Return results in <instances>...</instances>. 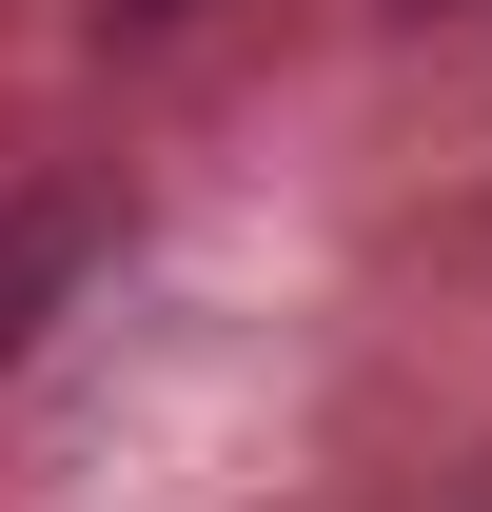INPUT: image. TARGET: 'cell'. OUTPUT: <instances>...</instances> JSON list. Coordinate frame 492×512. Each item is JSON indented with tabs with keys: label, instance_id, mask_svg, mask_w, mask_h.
I'll return each instance as SVG.
<instances>
[{
	"label": "cell",
	"instance_id": "cell-1",
	"mask_svg": "<svg viewBox=\"0 0 492 512\" xmlns=\"http://www.w3.org/2000/svg\"><path fill=\"white\" fill-rule=\"evenodd\" d=\"M60 276H79V217H20V237H0V335H40Z\"/></svg>",
	"mask_w": 492,
	"mask_h": 512
},
{
	"label": "cell",
	"instance_id": "cell-2",
	"mask_svg": "<svg viewBox=\"0 0 492 512\" xmlns=\"http://www.w3.org/2000/svg\"><path fill=\"white\" fill-rule=\"evenodd\" d=\"M158 20H197V0H119V40H158Z\"/></svg>",
	"mask_w": 492,
	"mask_h": 512
},
{
	"label": "cell",
	"instance_id": "cell-3",
	"mask_svg": "<svg viewBox=\"0 0 492 512\" xmlns=\"http://www.w3.org/2000/svg\"><path fill=\"white\" fill-rule=\"evenodd\" d=\"M394 20H473V0H394Z\"/></svg>",
	"mask_w": 492,
	"mask_h": 512
},
{
	"label": "cell",
	"instance_id": "cell-4",
	"mask_svg": "<svg viewBox=\"0 0 492 512\" xmlns=\"http://www.w3.org/2000/svg\"><path fill=\"white\" fill-rule=\"evenodd\" d=\"M473 512H492V473H473Z\"/></svg>",
	"mask_w": 492,
	"mask_h": 512
}]
</instances>
